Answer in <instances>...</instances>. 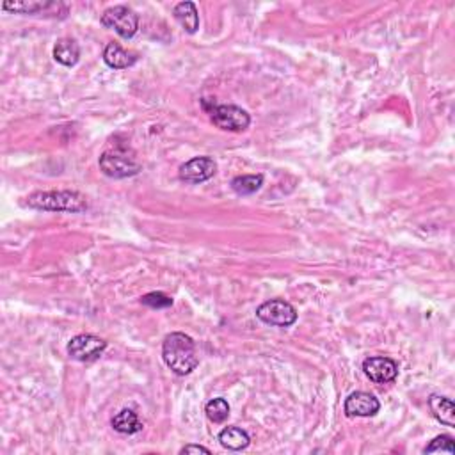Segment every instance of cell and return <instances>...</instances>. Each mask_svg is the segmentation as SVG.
<instances>
[{
    "label": "cell",
    "instance_id": "44dd1931",
    "mask_svg": "<svg viewBox=\"0 0 455 455\" xmlns=\"http://www.w3.org/2000/svg\"><path fill=\"white\" fill-rule=\"evenodd\" d=\"M425 454H436V451H446V454H454V441L450 436H437L436 439L430 441L425 446Z\"/></svg>",
    "mask_w": 455,
    "mask_h": 455
},
{
    "label": "cell",
    "instance_id": "9a60e30c",
    "mask_svg": "<svg viewBox=\"0 0 455 455\" xmlns=\"http://www.w3.org/2000/svg\"><path fill=\"white\" fill-rule=\"evenodd\" d=\"M174 18L183 27L185 32L194 34L199 28V14L194 2H180L174 7Z\"/></svg>",
    "mask_w": 455,
    "mask_h": 455
},
{
    "label": "cell",
    "instance_id": "d6986e66",
    "mask_svg": "<svg viewBox=\"0 0 455 455\" xmlns=\"http://www.w3.org/2000/svg\"><path fill=\"white\" fill-rule=\"evenodd\" d=\"M55 4L52 2H6L2 6L4 11H13V13H23V14H38L39 11H45L48 7H53Z\"/></svg>",
    "mask_w": 455,
    "mask_h": 455
},
{
    "label": "cell",
    "instance_id": "5bb4252c",
    "mask_svg": "<svg viewBox=\"0 0 455 455\" xmlns=\"http://www.w3.org/2000/svg\"><path fill=\"white\" fill-rule=\"evenodd\" d=\"M219 443L223 444L226 450L238 451L249 446L251 437H249V434L245 432V430H242L240 427H226V429L219 434Z\"/></svg>",
    "mask_w": 455,
    "mask_h": 455
},
{
    "label": "cell",
    "instance_id": "4fadbf2b",
    "mask_svg": "<svg viewBox=\"0 0 455 455\" xmlns=\"http://www.w3.org/2000/svg\"><path fill=\"white\" fill-rule=\"evenodd\" d=\"M53 59L63 66H75L80 59V48L77 41L70 38H63L53 46Z\"/></svg>",
    "mask_w": 455,
    "mask_h": 455
},
{
    "label": "cell",
    "instance_id": "7c38bea8",
    "mask_svg": "<svg viewBox=\"0 0 455 455\" xmlns=\"http://www.w3.org/2000/svg\"><path fill=\"white\" fill-rule=\"evenodd\" d=\"M103 60L112 70H124V68H130L137 60V57H135V53L121 48L117 43H109L103 50Z\"/></svg>",
    "mask_w": 455,
    "mask_h": 455
},
{
    "label": "cell",
    "instance_id": "8fae6325",
    "mask_svg": "<svg viewBox=\"0 0 455 455\" xmlns=\"http://www.w3.org/2000/svg\"><path fill=\"white\" fill-rule=\"evenodd\" d=\"M429 407L432 412L434 418L439 423L446 427L455 425V407L454 402L446 397H441V395H432L429 398Z\"/></svg>",
    "mask_w": 455,
    "mask_h": 455
},
{
    "label": "cell",
    "instance_id": "3957f363",
    "mask_svg": "<svg viewBox=\"0 0 455 455\" xmlns=\"http://www.w3.org/2000/svg\"><path fill=\"white\" fill-rule=\"evenodd\" d=\"M203 107L210 114V119L217 128L226 132H244L251 124V116L237 105H217L203 100Z\"/></svg>",
    "mask_w": 455,
    "mask_h": 455
},
{
    "label": "cell",
    "instance_id": "277c9868",
    "mask_svg": "<svg viewBox=\"0 0 455 455\" xmlns=\"http://www.w3.org/2000/svg\"><path fill=\"white\" fill-rule=\"evenodd\" d=\"M100 169L105 176L123 180L135 176L141 171V164L127 149H110L100 156Z\"/></svg>",
    "mask_w": 455,
    "mask_h": 455
},
{
    "label": "cell",
    "instance_id": "52a82bcc",
    "mask_svg": "<svg viewBox=\"0 0 455 455\" xmlns=\"http://www.w3.org/2000/svg\"><path fill=\"white\" fill-rule=\"evenodd\" d=\"M105 348L107 341L102 338L92 336V334H78V336L71 338L68 343V354L71 355V359L87 363L98 359L105 352Z\"/></svg>",
    "mask_w": 455,
    "mask_h": 455
},
{
    "label": "cell",
    "instance_id": "ffe728a7",
    "mask_svg": "<svg viewBox=\"0 0 455 455\" xmlns=\"http://www.w3.org/2000/svg\"><path fill=\"white\" fill-rule=\"evenodd\" d=\"M141 302L144 306H148V308H153V309H164V308H169V306H173V299H171L169 295L162 294V291H149V294L142 295Z\"/></svg>",
    "mask_w": 455,
    "mask_h": 455
},
{
    "label": "cell",
    "instance_id": "30bf717a",
    "mask_svg": "<svg viewBox=\"0 0 455 455\" xmlns=\"http://www.w3.org/2000/svg\"><path fill=\"white\" fill-rule=\"evenodd\" d=\"M379 409V400L366 391H355V393L348 395V398L345 400V414L350 416V418H354V416L368 418V416L377 414Z\"/></svg>",
    "mask_w": 455,
    "mask_h": 455
},
{
    "label": "cell",
    "instance_id": "2e32d148",
    "mask_svg": "<svg viewBox=\"0 0 455 455\" xmlns=\"http://www.w3.org/2000/svg\"><path fill=\"white\" fill-rule=\"evenodd\" d=\"M112 429L119 434H137L142 430V422L139 419L137 412L132 409H123L112 418Z\"/></svg>",
    "mask_w": 455,
    "mask_h": 455
},
{
    "label": "cell",
    "instance_id": "9c48e42d",
    "mask_svg": "<svg viewBox=\"0 0 455 455\" xmlns=\"http://www.w3.org/2000/svg\"><path fill=\"white\" fill-rule=\"evenodd\" d=\"M217 164L210 156H196L180 167V178L185 183H203L215 174Z\"/></svg>",
    "mask_w": 455,
    "mask_h": 455
},
{
    "label": "cell",
    "instance_id": "8992f818",
    "mask_svg": "<svg viewBox=\"0 0 455 455\" xmlns=\"http://www.w3.org/2000/svg\"><path fill=\"white\" fill-rule=\"evenodd\" d=\"M256 316H258L262 322L269 323V326L276 327H290L294 326L295 320H297V311H295L294 306L287 301H281V299H272V301H267L256 309Z\"/></svg>",
    "mask_w": 455,
    "mask_h": 455
},
{
    "label": "cell",
    "instance_id": "ba28073f",
    "mask_svg": "<svg viewBox=\"0 0 455 455\" xmlns=\"http://www.w3.org/2000/svg\"><path fill=\"white\" fill-rule=\"evenodd\" d=\"M363 372L370 380L377 384L393 382L398 375V365L390 358L375 355L363 361Z\"/></svg>",
    "mask_w": 455,
    "mask_h": 455
},
{
    "label": "cell",
    "instance_id": "5b68a950",
    "mask_svg": "<svg viewBox=\"0 0 455 455\" xmlns=\"http://www.w3.org/2000/svg\"><path fill=\"white\" fill-rule=\"evenodd\" d=\"M102 25L112 28L123 39L134 38L139 28V16L134 9L127 6H114L103 13Z\"/></svg>",
    "mask_w": 455,
    "mask_h": 455
},
{
    "label": "cell",
    "instance_id": "7a4b0ae2",
    "mask_svg": "<svg viewBox=\"0 0 455 455\" xmlns=\"http://www.w3.org/2000/svg\"><path fill=\"white\" fill-rule=\"evenodd\" d=\"M27 205L45 212L80 213L87 210V198L77 191H46L34 192L27 198Z\"/></svg>",
    "mask_w": 455,
    "mask_h": 455
},
{
    "label": "cell",
    "instance_id": "e0dca14e",
    "mask_svg": "<svg viewBox=\"0 0 455 455\" xmlns=\"http://www.w3.org/2000/svg\"><path fill=\"white\" fill-rule=\"evenodd\" d=\"M262 185H263L262 174H244V176H237L231 180V188L240 196L255 194L256 191H259Z\"/></svg>",
    "mask_w": 455,
    "mask_h": 455
},
{
    "label": "cell",
    "instance_id": "6da1fadb",
    "mask_svg": "<svg viewBox=\"0 0 455 455\" xmlns=\"http://www.w3.org/2000/svg\"><path fill=\"white\" fill-rule=\"evenodd\" d=\"M162 358L176 375H188L199 365L194 340L185 333L167 334L162 343Z\"/></svg>",
    "mask_w": 455,
    "mask_h": 455
},
{
    "label": "cell",
    "instance_id": "ac0fdd59",
    "mask_svg": "<svg viewBox=\"0 0 455 455\" xmlns=\"http://www.w3.org/2000/svg\"><path fill=\"white\" fill-rule=\"evenodd\" d=\"M206 416H208L210 422L213 423H223L226 422L228 416H230V404H228L224 398H213L206 404L205 407Z\"/></svg>",
    "mask_w": 455,
    "mask_h": 455
},
{
    "label": "cell",
    "instance_id": "7402d4cb",
    "mask_svg": "<svg viewBox=\"0 0 455 455\" xmlns=\"http://www.w3.org/2000/svg\"><path fill=\"white\" fill-rule=\"evenodd\" d=\"M180 454H210L208 448L199 446V444H187L180 450Z\"/></svg>",
    "mask_w": 455,
    "mask_h": 455
}]
</instances>
